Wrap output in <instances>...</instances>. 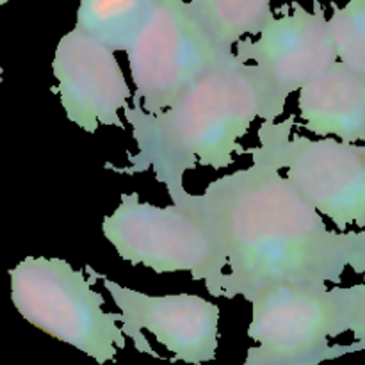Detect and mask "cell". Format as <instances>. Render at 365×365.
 <instances>
[{"instance_id":"1","label":"cell","mask_w":365,"mask_h":365,"mask_svg":"<svg viewBox=\"0 0 365 365\" xmlns=\"http://www.w3.org/2000/svg\"><path fill=\"white\" fill-rule=\"evenodd\" d=\"M196 202L227 257L220 298L250 303L285 284L334 287L349 269L348 232L330 230L284 173L262 160L212 180Z\"/></svg>"},{"instance_id":"2","label":"cell","mask_w":365,"mask_h":365,"mask_svg":"<svg viewBox=\"0 0 365 365\" xmlns=\"http://www.w3.org/2000/svg\"><path fill=\"white\" fill-rule=\"evenodd\" d=\"M135 141L123 173H152L168 195L182 191L184 177L196 168L225 170L242 138L257 120L264 121V102L252 64H225L192 84L170 109L150 114L125 110Z\"/></svg>"},{"instance_id":"3","label":"cell","mask_w":365,"mask_h":365,"mask_svg":"<svg viewBox=\"0 0 365 365\" xmlns=\"http://www.w3.org/2000/svg\"><path fill=\"white\" fill-rule=\"evenodd\" d=\"M171 205L143 202L138 192L121 195L102 221V234L120 259L155 273H187L220 298L227 257L212 225L187 189L170 196Z\"/></svg>"},{"instance_id":"4","label":"cell","mask_w":365,"mask_h":365,"mask_svg":"<svg viewBox=\"0 0 365 365\" xmlns=\"http://www.w3.org/2000/svg\"><path fill=\"white\" fill-rule=\"evenodd\" d=\"M11 299L27 323L100 365L127 346L120 312L103 309L95 278L57 257H27L9 269Z\"/></svg>"},{"instance_id":"5","label":"cell","mask_w":365,"mask_h":365,"mask_svg":"<svg viewBox=\"0 0 365 365\" xmlns=\"http://www.w3.org/2000/svg\"><path fill=\"white\" fill-rule=\"evenodd\" d=\"M296 116L262 121L252 160L277 168L337 232L365 230V145L312 139L294 130Z\"/></svg>"},{"instance_id":"6","label":"cell","mask_w":365,"mask_h":365,"mask_svg":"<svg viewBox=\"0 0 365 365\" xmlns=\"http://www.w3.org/2000/svg\"><path fill=\"white\" fill-rule=\"evenodd\" d=\"M127 59L134 84L132 107L159 114L237 56L209 34L187 0H157L128 46Z\"/></svg>"},{"instance_id":"7","label":"cell","mask_w":365,"mask_h":365,"mask_svg":"<svg viewBox=\"0 0 365 365\" xmlns=\"http://www.w3.org/2000/svg\"><path fill=\"white\" fill-rule=\"evenodd\" d=\"M248 337L255 342L242 365H319L365 349L362 342L331 344L344 335L334 287L285 284L250 299Z\"/></svg>"},{"instance_id":"8","label":"cell","mask_w":365,"mask_h":365,"mask_svg":"<svg viewBox=\"0 0 365 365\" xmlns=\"http://www.w3.org/2000/svg\"><path fill=\"white\" fill-rule=\"evenodd\" d=\"M234 50L237 59L255 71L264 121L280 120L289 96L339 61L330 25L317 2L312 11L291 4V9L274 16L257 38L241 39Z\"/></svg>"},{"instance_id":"9","label":"cell","mask_w":365,"mask_h":365,"mask_svg":"<svg viewBox=\"0 0 365 365\" xmlns=\"http://www.w3.org/2000/svg\"><path fill=\"white\" fill-rule=\"evenodd\" d=\"M84 271L102 282L110 294L120 310L121 330L138 351L160 359L143 334L148 331L173 355L171 362L203 365L216 360L221 317L216 303L198 294H146L96 273L91 266Z\"/></svg>"},{"instance_id":"10","label":"cell","mask_w":365,"mask_h":365,"mask_svg":"<svg viewBox=\"0 0 365 365\" xmlns=\"http://www.w3.org/2000/svg\"><path fill=\"white\" fill-rule=\"evenodd\" d=\"M52 71L53 91L71 123L88 134L123 127L121 113L132 106L134 91L113 48L75 27L57 43Z\"/></svg>"},{"instance_id":"11","label":"cell","mask_w":365,"mask_h":365,"mask_svg":"<svg viewBox=\"0 0 365 365\" xmlns=\"http://www.w3.org/2000/svg\"><path fill=\"white\" fill-rule=\"evenodd\" d=\"M298 120L317 138L360 145L365 141V81L337 61L298 91Z\"/></svg>"},{"instance_id":"12","label":"cell","mask_w":365,"mask_h":365,"mask_svg":"<svg viewBox=\"0 0 365 365\" xmlns=\"http://www.w3.org/2000/svg\"><path fill=\"white\" fill-rule=\"evenodd\" d=\"M155 4L157 0H81L75 27L114 52H127Z\"/></svg>"},{"instance_id":"13","label":"cell","mask_w":365,"mask_h":365,"mask_svg":"<svg viewBox=\"0 0 365 365\" xmlns=\"http://www.w3.org/2000/svg\"><path fill=\"white\" fill-rule=\"evenodd\" d=\"M203 27L220 45L234 48L259 36L274 18L271 0H187Z\"/></svg>"},{"instance_id":"14","label":"cell","mask_w":365,"mask_h":365,"mask_svg":"<svg viewBox=\"0 0 365 365\" xmlns=\"http://www.w3.org/2000/svg\"><path fill=\"white\" fill-rule=\"evenodd\" d=\"M328 25L339 63L365 81V0L335 6Z\"/></svg>"},{"instance_id":"15","label":"cell","mask_w":365,"mask_h":365,"mask_svg":"<svg viewBox=\"0 0 365 365\" xmlns=\"http://www.w3.org/2000/svg\"><path fill=\"white\" fill-rule=\"evenodd\" d=\"M364 282L349 287L334 285L337 296L341 324L344 334H351L353 341L365 344V273Z\"/></svg>"},{"instance_id":"16","label":"cell","mask_w":365,"mask_h":365,"mask_svg":"<svg viewBox=\"0 0 365 365\" xmlns=\"http://www.w3.org/2000/svg\"><path fill=\"white\" fill-rule=\"evenodd\" d=\"M349 235V255L348 266L356 274L365 273V230L348 232Z\"/></svg>"},{"instance_id":"17","label":"cell","mask_w":365,"mask_h":365,"mask_svg":"<svg viewBox=\"0 0 365 365\" xmlns=\"http://www.w3.org/2000/svg\"><path fill=\"white\" fill-rule=\"evenodd\" d=\"M6 2H9V0H0V6H4Z\"/></svg>"},{"instance_id":"18","label":"cell","mask_w":365,"mask_h":365,"mask_svg":"<svg viewBox=\"0 0 365 365\" xmlns=\"http://www.w3.org/2000/svg\"><path fill=\"white\" fill-rule=\"evenodd\" d=\"M2 71H4V70H2V66H0V77H2Z\"/></svg>"}]
</instances>
